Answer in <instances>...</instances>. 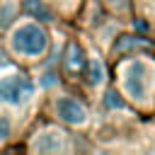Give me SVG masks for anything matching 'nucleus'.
Wrapping results in <instances>:
<instances>
[{
  "label": "nucleus",
  "instance_id": "f257e3e1",
  "mask_svg": "<svg viewBox=\"0 0 155 155\" xmlns=\"http://www.w3.org/2000/svg\"><path fill=\"white\" fill-rule=\"evenodd\" d=\"M10 46L17 56L24 58H39L48 46V34L36 22H22L10 34Z\"/></svg>",
  "mask_w": 155,
  "mask_h": 155
},
{
  "label": "nucleus",
  "instance_id": "f03ea898",
  "mask_svg": "<svg viewBox=\"0 0 155 155\" xmlns=\"http://www.w3.org/2000/svg\"><path fill=\"white\" fill-rule=\"evenodd\" d=\"M148 82H150V70H148L145 61L131 58V61L124 63V68H121V87H124V94L128 99H133L136 104H143L148 99Z\"/></svg>",
  "mask_w": 155,
  "mask_h": 155
},
{
  "label": "nucleus",
  "instance_id": "7ed1b4c3",
  "mask_svg": "<svg viewBox=\"0 0 155 155\" xmlns=\"http://www.w3.org/2000/svg\"><path fill=\"white\" fill-rule=\"evenodd\" d=\"M34 94V82L22 73H7L0 78V102L10 107H19L29 102Z\"/></svg>",
  "mask_w": 155,
  "mask_h": 155
},
{
  "label": "nucleus",
  "instance_id": "20e7f679",
  "mask_svg": "<svg viewBox=\"0 0 155 155\" xmlns=\"http://www.w3.org/2000/svg\"><path fill=\"white\" fill-rule=\"evenodd\" d=\"M56 116L70 126H82L87 121V109L73 97H61L56 99Z\"/></svg>",
  "mask_w": 155,
  "mask_h": 155
},
{
  "label": "nucleus",
  "instance_id": "39448f33",
  "mask_svg": "<svg viewBox=\"0 0 155 155\" xmlns=\"http://www.w3.org/2000/svg\"><path fill=\"white\" fill-rule=\"evenodd\" d=\"M31 148H34V150H44V153L63 150V133L56 131V128H48V131H44V133L36 138V143H34Z\"/></svg>",
  "mask_w": 155,
  "mask_h": 155
},
{
  "label": "nucleus",
  "instance_id": "423d86ee",
  "mask_svg": "<svg viewBox=\"0 0 155 155\" xmlns=\"http://www.w3.org/2000/svg\"><path fill=\"white\" fill-rule=\"evenodd\" d=\"M68 65L73 70H80V68L87 65V61H85V56H82V51H80L78 44H70V48H68Z\"/></svg>",
  "mask_w": 155,
  "mask_h": 155
},
{
  "label": "nucleus",
  "instance_id": "0eeeda50",
  "mask_svg": "<svg viewBox=\"0 0 155 155\" xmlns=\"http://www.w3.org/2000/svg\"><path fill=\"white\" fill-rule=\"evenodd\" d=\"M102 78H104L102 63H99V61H90V82H92V85H99Z\"/></svg>",
  "mask_w": 155,
  "mask_h": 155
},
{
  "label": "nucleus",
  "instance_id": "6e6552de",
  "mask_svg": "<svg viewBox=\"0 0 155 155\" xmlns=\"http://www.w3.org/2000/svg\"><path fill=\"white\" fill-rule=\"evenodd\" d=\"M107 5H109L114 12H126V10L131 7V2H128V0H107Z\"/></svg>",
  "mask_w": 155,
  "mask_h": 155
},
{
  "label": "nucleus",
  "instance_id": "1a4fd4ad",
  "mask_svg": "<svg viewBox=\"0 0 155 155\" xmlns=\"http://www.w3.org/2000/svg\"><path fill=\"white\" fill-rule=\"evenodd\" d=\"M107 104H109V107H124V99H119L116 92H109V94H107Z\"/></svg>",
  "mask_w": 155,
  "mask_h": 155
}]
</instances>
